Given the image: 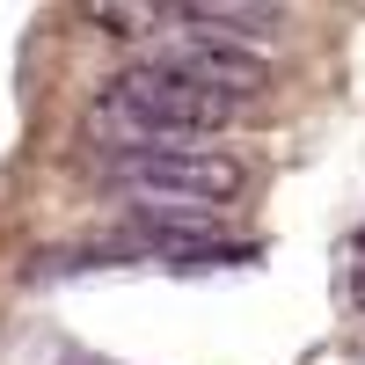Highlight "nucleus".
Instances as JSON below:
<instances>
[{"mask_svg": "<svg viewBox=\"0 0 365 365\" xmlns=\"http://www.w3.org/2000/svg\"><path fill=\"white\" fill-rule=\"evenodd\" d=\"M103 182L139 212L146 234L220 241L227 197L241 190V161L220 146H168V154H103Z\"/></svg>", "mask_w": 365, "mask_h": 365, "instance_id": "obj_1", "label": "nucleus"}, {"mask_svg": "<svg viewBox=\"0 0 365 365\" xmlns=\"http://www.w3.org/2000/svg\"><path fill=\"white\" fill-rule=\"evenodd\" d=\"M110 96H125V103L146 117V125H161V132L182 139V146H190L197 132H212V125H227V117L241 110L234 96H220V88H197V81L168 73V66H146V58L110 81Z\"/></svg>", "mask_w": 365, "mask_h": 365, "instance_id": "obj_2", "label": "nucleus"}, {"mask_svg": "<svg viewBox=\"0 0 365 365\" xmlns=\"http://www.w3.org/2000/svg\"><path fill=\"white\" fill-rule=\"evenodd\" d=\"M146 66H168V73L197 81V88H220V96H234V103H249L263 88V58L205 37V29H190L175 8L161 15V29H146Z\"/></svg>", "mask_w": 365, "mask_h": 365, "instance_id": "obj_3", "label": "nucleus"}, {"mask_svg": "<svg viewBox=\"0 0 365 365\" xmlns=\"http://www.w3.org/2000/svg\"><path fill=\"white\" fill-rule=\"evenodd\" d=\"M190 29H205V37H220L234 51H249V58H270V44H278V8H241V0H197V8H175Z\"/></svg>", "mask_w": 365, "mask_h": 365, "instance_id": "obj_4", "label": "nucleus"}, {"mask_svg": "<svg viewBox=\"0 0 365 365\" xmlns=\"http://www.w3.org/2000/svg\"><path fill=\"white\" fill-rule=\"evenodd\" d=\"M351 292H358V307H365V263H358V278H351Z\"/></svg>", "mask_w": 365, "mask_h": 365, "instance_id": "obj_5", "label": "nucleus"}]
</instances>
